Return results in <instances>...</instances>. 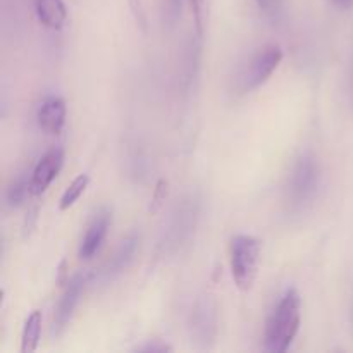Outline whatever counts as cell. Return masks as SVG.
I'll return each instance as SVG.
<instances>
[{
	"mask_svg": "<svg viewBox=\"0 0 353 353\" xmlns=\"http://www.w3.org/2000/svg\"><path fill=\"white\" fill-rule=\"evenodd\" d=\"M302 302L296 290H288L265 324V350L285 353L292 347L302 323Z\"/></svg>",
	"mask_w": 353,
	"mask_h": 353,
	"instance_id": "obj_1",
	"label": "cell"
},
{
	"mask_svg": "<svg viewBox=\"0 0 353 353\" xmlns=\"http://www.w3.org/2000/svg\"><path fill=\"white\" fill-rule=\"evenodd\" d=\"M200 214V200L195 195H186L176 203L168 217L165 228L159 240V254L162 257L176 255L192 238Z\"/></svg>",
	"mask_w": 353,
	"mask_h": 353,
	"instance_id": "obj_2",
	"label": "cell"
},
{
	"mask_svg": "<svg viewBox=\"0 0 353 353\" xmlns=\"http://www.w3.org/2000/svg\"><path fill=\"white\" fill-rule=\"evenodd\" d=\"M321 186V165L310 152L300 155L290 171L286 199L293 210H300L312 202Z\"/></svg>",
	"mask_w": 353,
	"mask_h": 353,
	"instance_id": "obj_3",
	"label": "cell"
},
{
	"mask_svg": "<svg viewBox=\"0 0 353 353\" xmlns=\"http://www.w3.org/2000/svg\"><path fill=\"white\" fill-rule=\"evenodd\" d=\"M261 241L250 234H236L231 240L230 261L234 285L241 292H250L259 272L261 261Z\"/></svg>",
	"mask_w": 353,
	"mask_h": 353,
	"instance_id": "obj_4",
	"label": "cell"
},
{
	"mask_svg": "<svg viewBox=\"0 0 353 353\" xmlns=\"http://www.w3.org/2000/svg\"><path fill=\"white\" fill-rule=\"evenodd\" d=\"M190 340L196 348L209 350L219 333V307L212 295H202L193 305L188 319Z\"/></svg>",
	"mask_w": 353,
	"mask_h": 353,
	"instance_id": "obj_5",
	"label": "cell"
},
{
	"mask_svg": "<svg viewBox=\"0 0 353 353\" xmlns=\"http://www.w3.org/2000/svg\"><path fill=\"white\" fill-rule=\"evenodd\" d=\"M283 61V50L278 45H268L261 48L248 62L247 69L241 74V90L243 92H254L259 86L264 85L272 72L278 69Z\"/></svg>",
	"mask_w": 353,
	"mask_h": 353,
	"instance_id": "obj_6",
	"label": "cell"
},
{
	"mask_svg": "<svg viewBox=\"0 0 353 353\" xmlns=\"http://www.w3.org/2000/svg\"><path fill=\"white\" fill-rule=\"evenodd\" d=\"M138 247H140V234L131 233L121 241V245L117 247V250L114 252L112 257L105 262L102 269H100L99 279L100 283H109L112 279H116L121 272H124L128 269V265L133 262L134 254H137Z\"/></svg>",
	"mask_w": 353,
	"mask_h": 353,
	"instance_id": "obj_7",
	"label": "cell"
},
{
	"mask_svg": "<svg viewBox=\"0 0 353 353\" xmlns=\"http://www.w3.org/2000/svg\"><path fill=\"white\" fill-rule=\"evenodd\" d=\"M86 285V276L76 274L71 281L68 283V288H65L64 295H62L61 302H59L57 310H55L54 316V324H52V333L55 336L62 333V331L68 327L69 321L72 319V314H74L76 307H78L79 299H81V293L85 290Z\"/></svg>",
	"mask_w": 353,
	"mask_h": 353,
	"instance_id": "obj_8",
	"label": "cell"
},
{
	"mask_svg": "<svg viewBox=\"0 0 353 353\" xmlns=\"http://www.w3.org/2000/svg\"><path fill=\"white\" fill-rule=\"evenodd\" d=\"M62 162H64V152H62V148H52V150H48L40 159V162L33 169V174H31L30 179L31 195H41V193L47 192L52 181L57 178L59 171L62 168Z\"/></svg>",
	"mask_w": 353,
	"mask_h": 353,
	"instance_id": "obj_9",
	"label": "cell"
},
{
	"mask_svg": "<svg viewBox=\"0 0 353 353\" xmlns=\"http://www.w3.org/2000/svg\"><path fill=\"white\" fill-rule=\"evenodd\" d=\"M38 126L48 134H61L65 124V103L59 97H48L40 103L37 112Z\"/></svg>",
	"mask_w": 353,
	"mask_h": 353,
	"instance_id": "obj_10",
	"label": "cell"
},
{
	"mask_svg": "<svg viewBox=\"0 0 353 353\" xmlns=\"http://www.w3.org/2000/svg\"><path fill=\"white\" fill-rule=\"evenodd\" d=\"M110 212L109 210H102L99 212V216L92 221V224L86 230L85 238H83L81 245H79V257L88 261L93 255H97V252L102 247L103 240L107 236V231L110 226Z\"/></svg>",
	"mask_w": 353,
	"mask_h": 353,
	"instance_id": "obj_11",
	"label": "cell"
},
{
	"mask_svg": "<svg viewBox=\"0 0 353 353\" xmlns=\"http://www.w3.org/2000/svg\"><path fill=\"white\" fill-rule=\"evenodd\" d=\"M37 16L43 26L61 30L68 21V9L62 0H34Z\"/></svg>",
	"mask_w": 353,
	"mask_h": 353,
	"instance_id": "obj_12",
	"label": "cell"
},
{
	"mask_svg": "<svg viewBox=\"0 0 353 353\" xmlns=\"http://www.w3.org/2000/svg\"><path fill=\"white\" fill-rule=\"evenodd\" d=\"M41 338V312L34 310L24 323L23 338H21V353H33L40 345Z\"/></svg>",
	"mask_w": 353,
	"mask_h": 353,
	"instance_id": "obj_13",
	"label": "cell"
},
{
	"mask_svg": "<svg viewBox=\"0 0 353 353\" xmlns=\"http://www.w3.org/2000/svg\"><path fill=\"white\" fill-rule=\"evenodd\" d=\"M88 183H90L88 174H79L78 178H76L74 181L65 188L64 195L61 196V202H59V209L61 210L71 209V207L78 202L79 196L85 193V190L88 188Z\"/></svg>",
	"mask_w": 353,
	"mask_h": 353,
	"instance_id": "obj_14",
	"label": "cell"
},
{
	"mask_svg": "<svg viewBox=\"0 0 353 353\" xmlns=\"http://www.w3.org/2000/svg\"><path fill=\"white\" fill-rule=\"evenodd\" d=\"M161 21L165 30H172L181 19L183 0H159Z\"/></svg>",
	"mask_w": 353,
	"mask_h": 353,
	"instance_id": "obj_15",
	"label": "cell"
},
{
	"mask_svg": "<svg viewBox=\"0 0 353 353\" xmlns=\"http://www.w3.org/2000/svg\"><path fill=\"white\" fill-rule=\"evenodd\" d=\"M28 193H31L30 181H28L24 176H21V178H17L16 181L9 186V190H7V203H9L10 207H19L21 203L24 202Z\"/></svg>",
	"mask_w": 353,
	"mask_h": 353,
	"instance_id": "obj_16",
	"label": "cell"
},
{
	"mask_svg": "<svg viewBox=\"0 0 353 353\" xmlns=\"http://www.w3.org/2000/svg\"><path fill=\"white\" fill-rule=\"evenodd\" d=\"M190 6H192L193 17H195L196 31L199 34L203 33V21H205V0H188Z\"/></svg>",
	"mask_w": 353,
	"mask_h": 353,
	"instance_id": "obj_17",
	"label": "cell"
},
{
	"mask_svg": "<svg viewBox=\"0 0 353 353\" xmlns=\"http://www.w3.org/2000/svg\"><path fill=\"white\" fill-rule=\"evenodd\" d=\"M255 3H257L259 10H261L262 14H265V16L269 17H274L279 14L285 0H255Z\"/></svg>",
	"mask_w": 353,
	"mask_h": 353,
	"instance_id": "obj_18",
	"label": "cell"
},
{
	"mask_svg": "<svg viewBox=\"0 0 353 353\" xmlns=\"http://www.w3.org/2000/svg\"><path fill=\"white\" fill-rule=\"evenodd\" d=\"M141 352H165V350H171L168 345H147V347L140 348Z\"/></svg>",
	"mask_w": 353,
	"mask_h": 353,
	"instance_id": "obj_19",
	"label": "cell"
},
{
	"mask_svg": "<svg viewBox=\"0 0 353 353\" xmlns=\"http://www.w3.org/2000/svg\"><path fill=\"white\" fill-rule=\"evenodd\" d=\"M331 2H333L334 6L340 7V9H343V10L352 9V7H353V0H331Z\"/></svg>",
	"mask_w": 353,
	"mask_h": 353,
	"instance_id": "obj_20",
	"label": "cell"
}]
</instances>
